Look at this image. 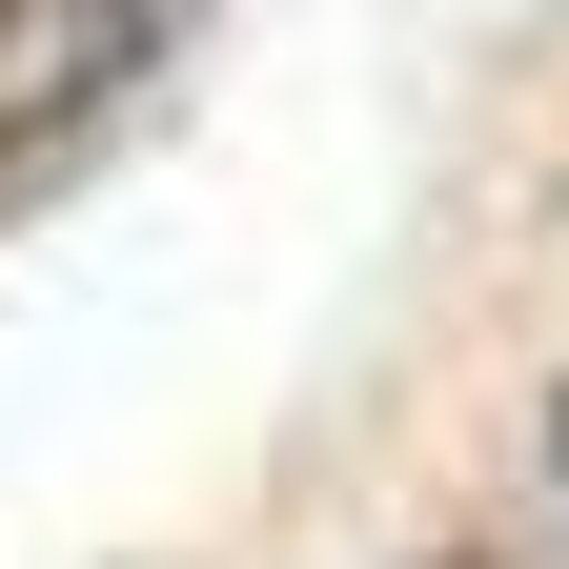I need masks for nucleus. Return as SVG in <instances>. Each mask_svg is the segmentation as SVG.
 I'll use <instances>...</instances> for the list:
<instances>
[{"label": "nucleus", "instance_id": "nucleus-1", "mask_svg": "<svg viewBox=\"0 0 569 569\" xmlns=\"http://www.w3.org/2000/svg\"><path fill=\"white\" fill-rule=\"evenodd\" d=\"M163 21H183V0H0V142L82 122L122 61H163Z\"/></svg>", "mask_w": 569, "mask_h": 569}]
</instances>
